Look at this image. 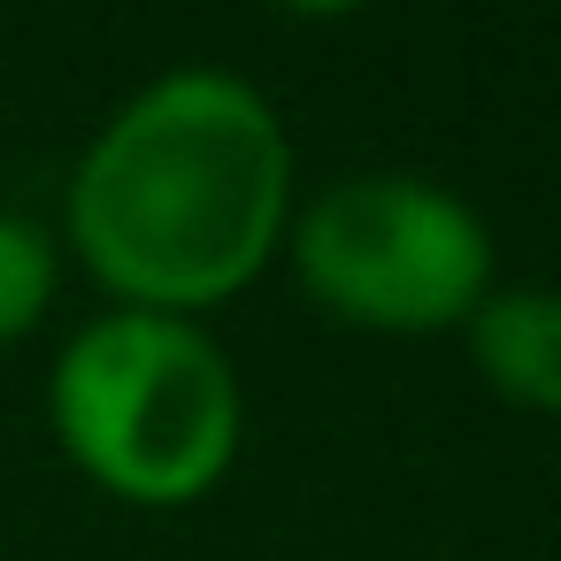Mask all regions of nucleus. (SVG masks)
<instances>
[{
  "instance_id": "1",
  "label": "nucleus",
  "mask_w": 561,
  "mask_h": 561,
  "mask_svg": "<svg viewBox=\"0 0 561 561\" xmlns=\"http://www.w3.org/2000/svg\"><path fill=\"white\" fill-rule=\"evenodd\" d=\"M293 208L300 170L277 101L193 62L101 116L62 185V247L108 308L208 323L285 254Z\"/></svg>"
},
{
  "instance_id": "2",
  "label": "nucleus",
  "mask_w": 561,
  "mask_h": 561,
  "mask_svg": "<svg viewBox=\"0 0 561 561\" xmlns=\"http://www.w3.org/2000/svg\"><path fill=\"white\" fill-rule=\"evenodd\" d=\"M47 431L93 492L178 515L231 477L247 392L208 323L101 308L62 339L47 369Z\"/></svg>"
},
{
  "instance_id": "3",
  "label": "nucleus",
  "mask_w": 561,
  "mask_h": 561,
  "mask_svg": "<svg viewBox=\"0 0 561 561\" xmlns=\"http://www.w3.org/2000/svg\"><path fill=\"white\" fill-rule=\"evenodd\" d=\"M300 293L377 339H438L500 285L492 224L423 170H346L285 224Z\"/></svg>"
},
{
  "instance_id": "4",
  "label": "nucleus",
  "mask_w": 561,
  "mask_h": 561,
  "mask_svg": "<svg viewBox=\"0 0 561 561\" xmlns=\"http://www.w3.org/2000/svg\"><path fill=\"white\" fill-rule=\"evenodd\" d=\"M469 369L523 415H561V285H492L461 323Z\"/></svg>"
},
{
  "instance_id": "5",
  "label": "nucleus",
  "mask_w": 561,
  "mask_h": 561,
  "mask_svg": "<svg viewBox=\"0 0 561 561\" xmlns=\"http://www.w3.org/2000/svg\"><path fill=\"white\" fill-rule=\"evenodd\" d=\"M62 293V239L16 208H0V354L24 346Z\"/></svg>"
},
{
  "instance_id": "6",
  "label": "nucleus",
  "mask_w": 561,
  "mask_h": 561,
  "mask_svg": "<svg viewBox=\"0 0 561 561\" xmlns=\"http://www.w3.org/2000/svg\"><path fill=\"white\" fill-rule=\"evenodd\" d=\"M270 9H285V16H308V24H339V16H362L369 0H270Z\"/></svg>"
}]
</instances>
